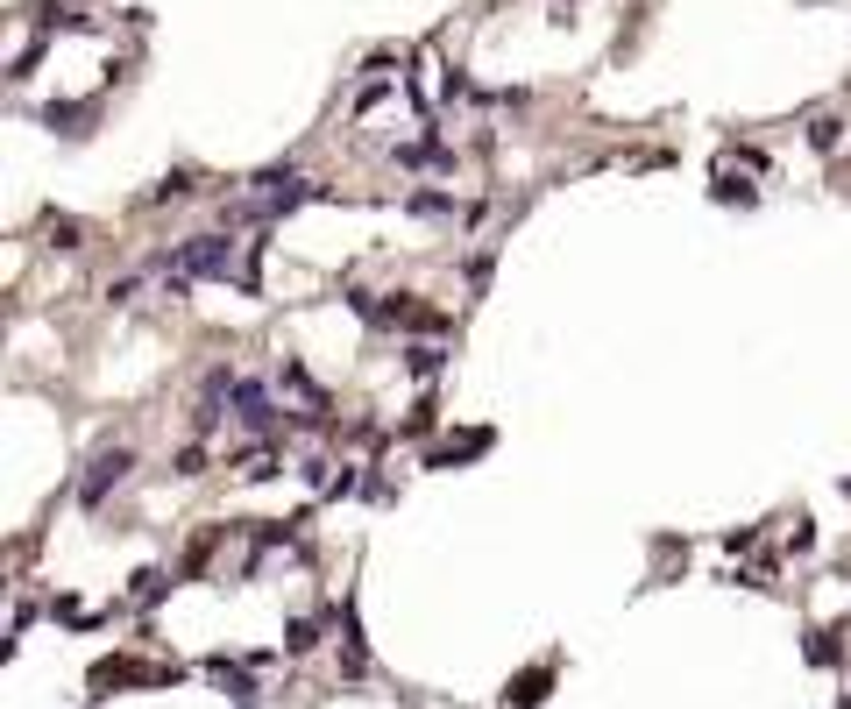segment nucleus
I'll return each mask as SVG.
<instances>
[{
    "label": "nucleus",
    "instance_id": "obj_1",
    "mask_svg": "<svg viewBox=\"0 0 851 709\" xmlns=\"http://www.w3.org/2000/svg\"><path fill=\"white\" fill-rule=\"evenodd\" d=\"M157 270H178V277H220V284L256 291V270L242 263V242H227V234H192V242H178L171 256H157Z\"/></svg>",
    "mask_w": 851,
    "mask_h": 709
},
{
    "label": "nucleus",
    "instance_id": "obj_3",
    "mask_svg": "<svg viewBox=\"0 0 851 709\" xmlns=\"http://www.w3.org/2000/svg\"><path fill=\"white\" fill-rule=\"evenodd\" d=\"M128 468H135V454H128V447H100V461H93V476H86V490H79V497H86V504H107V490L128 476Z\"/></svg>",
    "mask_w": 851,
    "mask_h": 709
},
{
    "label": "nucleus",
    "instance_id": "obj_2",
    "mask_svg": "<svg viewBox=\"0 0 851 709\" xmlns=\"http://www.w3.org/2000/svg\"><path fill=\"white\" fill-rule=\"evenodd\" d=\"M227 405H235V419H242L249 433H277V426H284V412H277V398H270L263 383H242V376H235V383H227Z\"/></svg>",
    "mask_w": 851,
    "mask_h": 709
},
{
    "label": "nucleus",
    "instance_id": "obj_4",
    "mask_svg": "<svg viewBox=\"0 0 851 709\" xmlns=\"http://www.w3.org/2000/svg\"><path fill=\"white\" fill-rule=\"evenodd\" d=\"M440 362H447L440 341H412V348H405V369H412V376H440Z\"/></svg>",
    "mask_w": 851,
    "mask_h": 709
},
{
    "label": "nucleus",
    "instance_id": "obj_5",
    "mask_svg": "<svg viewBox=\"0 0 851 709\" xmlns=\"http://www.w3.org/2000/svg\"><path fill=\"white\" fill-rule=\"evenodd\" d=\"M164 589H171V575H164V568H142V575H135V596H142V603H157Z\"/></svg>",
    "mask_w": 851,
    "mask_h": 709
},
{
    "label": "nucleus",
    "instance_id": "obj_6",
    "mask_svg": "<svg viewBox=\"0 0 851 709\" xmlns=\"http://www.w3.org/2000/svg\"><path fill=\"white\" fill-rule=\"evenodd\" d=\"M284 646H291V653H313V646H320V624H313V617H298Z\"/></svg>",
    "mask_w": 851,
    "mask_h": 709
},
{
    "label": "nucleus",
    "instance_id": "obj_7",
    "mask_svg": "<svg viewBox=\"0 0 851 709\" xmlns=\"http://www.w3.org/2000/svg\"><path fill=\"white\" fill-rule=\"evenodd\" d=\"M412 213H454L447 192H412Z\"/></svg>",
    "mask_w": 851,
    "mask_h": 709
}]
</instances>
